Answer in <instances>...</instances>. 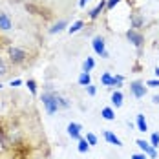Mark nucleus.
I'll return each mask as SVG.
<instances>
[{
    "mask_svg": "<svg viewBox=\"0 0 159 159\" xmlns=\"http://www.w3.org/2000/svg\"><path fill=\"white\" fill-rule=\"evenodd\" d=\"M40 101H42V104H44V108H46V113H48V115H53V113H57V111L61 110L59 101H57V93L46 92V93H42Z\"/></svg>",
    "mask_w": 159,
    "mask_h": 159,
    "instance_id": "1",
    "label": "nucleus"
},
{
    "mask_svg": "<svg viewBox=\"0 0 159 159\" xmlns=\"http://www.w3.org/2000/svg\"><path fill=\"white\" fill-rule=\"evenodd\" d=\"M7 55H9V61H11V64H15V66H18V64H24L26 61H28V53H26V49L16 48V46H11V48L7 49Z\"/></svg>",
    "mask_w": 159,
    "mask_h": 159,
    "instance_id": "2",
    "label": "nucleus"
},
{
    "mask_svg": "<svg viewBox=\"0 0 159 159\" xmlns=\"http://www.w3.org/2000/svg\"><path fill=\"white\" fill-rule=\"evenodd\" d=\"M92 46H93V51H95L99 57H102V59H108V57H110V53H108V49H106V44H104V39H102V37H95V39L92 40Z\"/></svg>",
    "mask_w": 159,
    "mask_h": 159,
    "instance_id": "3",
    "label": "nucleus"
},
{
    "mask_svg": "<svg viewBox=\"0 0 159 159\" xmlns=\"http://www.w3.org/2000/svg\"><path fill=\"white\" fill-rule=\"evenodd\" d=\"M130 92H132V95L135 97V99H143L146 95V84L141 82V80H134V82H130Z\"/></svg>",
    "mask_w": 159,
    "mask_h": 159,
    "instance_id": "4",
    "label": "nucleus"
},
{
    "mask_svg": "<svg viewBox=\"0 0 159 159\" xmlns=\"http://www.w3.org/2000/svg\"><path fill=\"white\" fill-rule=\"evenodd\" d=\"M126 39L134 44V46H135V48H141V46H143V42H144L143 33L139 31V30H134V28L126 31Z\"/></svg>",
    "mask_w": 159,
    "mask_h": 159,
    "instance_id": "5",
    "label": "nucleus"
},
{
    "mask_svg": "<svg viewBox=\"0 0 159 159\" xmlns=\"http://www.w3.org/2000/svg\"><path fill=\"white\" fill-rule=\"evenodd\" d=\"M135 144H137V146L143 150L148 157H156V156H157V150H156V148H154L150 143H146L144 139H137V141H135Z\"/></svg>",
    "mask_w": 159,
    "mask_h": 159,
    "instance_id": "6",
    "label": "nucleus"
},
{
    "mask_svg": "<svg viewBox=\"0 0 159 159\" xmlns=\"http://www.w3.org/2000/svg\"><path fill=\"white\" fill-rule=\"evenodd\" d=\"M9 30H13V20L7 13L0 11V31H9Z\"/></svg>",
    "mask_w": 159,
    "mask_h": 159,
    "instance_id": "7",
    "label": "nucleus"
},
{
    "mask_svg": "<svg viewBox=\"0 0 159 159\" xmlns=\"http://www.w3.org/2000/svg\"><path fill=\"white\" fill-rule=\"evenodd\" d=\"M80 130H82L80 125H77V123H70V125H68V135H70L71 139L79 141L80 139Z\"/></svg>",
    "mask_w": 159,
    "mask_h": 159,
    "instance_id": "8",
    "label": "nucleus"
},
{
    "mask_svg": "<svg viewBox=\"0 0 159 159\" xmlns=\"http://www.w3.org/2000/svg\"><path fill=\"white\" fill-rule=\"evenodd\" d=\"M104 9H106V0H101V4H97L95 7H93V9L90 11V18H92V20H95V18H97L99 15H101V13H102Z\"/></svg>",
    "mask_w": 159,
    "mask_h": 159,
    "instance_id": "9",
    "label": "nucleus"
},
{
    "mask_svg": "<svg viewBox=\"0 0 159 159\" xmlns=\"http://www.w3.org/2000/svg\"><path fill=\"white\" fill-rule=\"evenodd\" d=\"M104 139L108 141L110 144H115V146H123V143H121V139L113 134V132H110V130H106L104 132Z\"/></svg>",
    "mask_w": 159,
    "mask_h": 159,
    "instance_id": "10",
    "label": "nucleus"
},
{
    "mask_svg": "<svg viewBox=\"0 0 159 159\" xmlns=\"http://www.w3.org/2000/svg\"><path fill=\"white\" fill-rule=\"evenodd\" d=\"M64 30H68V20H59L57 24H53V28H49V33L55 35V33H61Z\"/></svg>",
    "mask_w": 159,
    "mask_h": 159,
    "instance_id": "11",
    "label": "nucleus"
},
{
    "mask_svg": "<svg viewBox=\"0 0 159 159\" xmlns=\"http://www.w3.org/2000/svg\"><path fill=\"white\" fill-rule=\"evenodd\" d=\"M111 104H113L115 108H121V106H123V93H121L119 90H115V92L111 93Z\"/></svg>",
    "mask_w": 159,
    "mask_h": 159,
    "instance_id": "12",
    "label": "nucleus"
},
{
    "mask_svg": "<svg viewBox=\"0 0 159 159\" xmlns=\"http://www.w3.org/2000/svg\"><path fill=\"white\" fill-rule=\"evenodd\" d=\"M135 126H137V130H139V132H146V130H148V125H146V119H144L143 113H139V115H137Z\"/></svg>",
    "mask_w": 159,
    "mask_h": 159,
    "instance_id": "13",
    "label": "nucleus"
},
{
    "mask_svg": "<svg viewBox=\"0 0 159 159\" xmlns=\"http://www.w3.org/2000/svg\"><path fill=\"white\" fill-rule=\"evenodd\" d=\"M101 117L106 119V121H115V111L111 110V108H102L101 110Z\"/></svg>",
    "mask_w": 159,
    "mask_h": 159,
    "instance_id": "14",
    "label": "nucleus"
},
{
    "mask_svg": "<svg viewBox=\"0 0 159 159\" xmlns=\"http://www.w3.org/2000/svg\"><path fill=\"white\" fill-rule=\"evenodd\" d=\"M93 68H95V61H93L92 57H86V61H84V64H82V71L90 73V71H92Z\"/></svg>",
    "mask_w": 159,
    "mask_h": 159,
    "instance_id": "15",
    "label": "nucleus"
},
{
    "mask_svg": "<svg viewBox=\"0 0 159 159\" xmlns=\"http://www.w3.org/2000/svg\"><path fill=\"white\" fill-rule=\"evenodd\" d=\"M88 84H92V77H90V73H86V71H82L79 75V86H88Z\"/></svg>",
    "mask_w": 159,
    "mask_h": 159,
    "instance_id": "16",
    "label": "nucleus"
},
{
    "mask_svg": "<svg viewBox=\"0 0 159 159\" xmlns=\"http://www.w3.org/2000/svg\"><path fill=\"white\" fill-rule=\"evenodd\" d=\"M82 28H84V22H82V20H77V22H73V24L68 28V33H70V35H73V33L80 31Z\"/></svg>",
    "mask_w": 159,
    "mask_h": 159,
    "instance_id": "17",
    "label": "nucleus"
},
{
    "mask_svg": "<svg viewBox=\"0 0 159 159\" xmlns=\"http://www.w3.org/2000/svg\"><path fill=\"white\" fill-rule=\"evenodd\" d=\"M77 143H79V144H77V150H79L80 154H84V152H88V150H90V143H88L84 137H80Z\"/></svg>",
    "mask_w": 159,
    "mask_h": 159,
    "instance_id": "18",
    "label": "nucleus"
},
{
    "mask_svg": "<svg viewBox=\"0 0 159 159\" xmlns=\"http://www.w3.org/2000/svg\"><path fill=\"white\" fill-rule=\"evenodd\" d=\"M143 24H144V18H143V16H139V15H132V28H134V30L141 28Z\"/></svg>",
    "mask_w": 159,
    "mask_h": 159,
    "instance_id": "19",
    "label": "nucleus"
},
{
    "mask_svg": "<svg viewBox=\"0 0 159 159\" xmlns=\"http://www.w3.org/2000/svg\"><path fill=\"white\" fill-rule=\"evenodd\" d=\"M57 101H59V106H61L62 110H68V108L71 106V102H70V101H68L66 97H62L61 93H57Z\"/></svg>",
    "mask_w": 159,
    "mask_h": 159,
    "instance_id": "20",
    "label": "nucleus"
},
{
    "mask_svg": "<svg viewBox=\"0 0 159 159\" xmlns=\"http://www.w3.org/2000/svg\"><path fill=\"white\" fill-rule=\"evenodd\" d=\"M101 84H102V86H113V77H111L108 71L102 73V77H101Z\"/></svg>",
    "mask_w": 159,
    "mask_h": 159,
    "instance_id": "21",
    "label": "nucleus"
},
{
    "mask_svg": "<svg viewBox=\"0 0 159 159\" xmlns=\"http://www.w3.org/2000/svg\"><path fill=\"white\" fill-rule=\"evenodd\" d=\"M26 86H28V90L31 92L33 95H37V82H35V80H33V79H28V80H26Z\"/></svg>",
    "mask_w": 159,
    "mask_h": 159,
    "instance_id": "22",
    "label": "nucleus"
},
{
    "mask_svg": "<svg viewBox=\"0 0 159 159\" xmlns=\"http://www.w3.org/2000/svg\"><path fill=\"white\" fill-rule=\"evenodd\" d=\"M150 144H152L154 148H157L159 146V132H154V134H152V137H150Z\"/></svg>",
    "mask_w": 159,
    "mask_h": 159,
    "instance_id": "23",
    "label": "nucleus"
},
{
    "mask_svg": "<svg viewBox=\"0 0 159 159\" xmlns=\"http://www.w3.org/2000/svg\"><path fill=\"white\" fill-rule=\"evenodd\" d=\"M4 75H7V64L0 57V77H4Z\"/></svg>",
    "mask_w": 159,
    "mask_h": 159,
    "instance_id": "24",
    "label": "nucleus"
},
{
    "mask_svg": "<svg viewBox=\"0 0 159 159\" xmlns=\"http://www.w3.org/2000/svg\"><path fill=\"white\" fill-rule=\"evenodd\" d=\"M123 80H125L123 75H115V77H113V86H115V88H121V86H123Z\"/></svg>",
    "mask_w": 159,
    "mask_h": 159,
    "instance_id": "25",
    "label": "nucleus"
},
{
    "mask_svg": "<svg viewBox=\"0 0 159 159\" xmlns=\"http://www.w3.org/2000/svg\"><path fill=\"white\" fill-rule=\"evenodd\" d=\"M86 141L90 143V146L97 144V137H95V134H86Z\"/></svg>",
    "mask_w": 159,
    "mask_h": 159,
    "instance_id": "26",
    "label": "nucleus"
},
{
    "mask_svg": "<svg viewBox=\"0 0 159 159\" xmlns=\"http://www.w3.org/2000/svg\"><path fill=\"white\" fill-rule=\"evenodd\" d=\"M146 86H150V88H159V79H150L144 82Z\"/></svg>",
    "mask_w": 159,
    "mask_h": 159,
    "instance_id": "27",
    "label": "nucleus"
},
{
    "mask_svg": "<svg viewBox=\"0 0 159 159\" xmlns=\"http://www.w3.org/2000/svg\"><path fill=\"white\" fill-rule=\"evenodd\" d=\"M86 92H88V95H92V97H93V95L97 93V88L93 86V84H88V86H86Z\"/></svg>",
    "mask_w": 159,
    "mask_h": 159,
    "instance_id": "28",
    "label": "nucleus"
},
{
    "mask_svg": "<svg viewBox=\"0 0 159 159\" xmlns=\"http://www.w3.org/2000/svg\"><path fill=\"white\" fill-rule=\"evenodd\" d=\"M121 0H106V9H113Z\"/></svg>",
    "mask_w": 159,
    "mask_h": 159,
    "instance_id": "29",
    "label": "nucleus"
},
{
    "mask_svg": "<svg viewBox=\"0 0 159 159\" xmlns=\"http://www.w3.org/2000/svg\"><path fill=\"white\" fill-rule=\"evenodd\" d=\"M132 159H148V156H146L144 152H141V154H134V156H132Z\"/></svg>",
    "mask_w": 159,
    "mask_h": 159,
    "instance_id": "30",
    "label": "nucleus"
},
{
    "mask_svg": "<svg viewBox=\"0 0 159 159\" xmlns=\"http://www.w3.org/2000/svg\"><path fill=\"white\" fill-rule=\"evenodd\" d=\"M22 84V80L20 79H15V80H11V86H20Z\"/></svg>",
    "mask_w": 159,
    "mask_h": 159,
    "instance_id": "31",
    "label": "nucleus"
},
{
    "mask_svg": "<svg viewBox=\"0 0 159 159\" xmlns=\"http://www.w3.org/2000/svg\"><path fill=\"white\" fill-rule=\"evenodd\" d=\"M152 102H154V104H159V95H154V97H152Z\"/></svg>",
    "mask_w": 159,
    "mask_h": 159,
    "instance_id": "32",
    "label": "nucleus"
},
{
    "mask_svg": "<svg viewBox=\"0 0 159 159\" xmlns=\"http://www.w3.org/2000/svg\"><path fill=\"white\" fill-rule=\"evenodd\" d=\"M88 2H90V0H79V6H80V7H84Z\"/></svg>",
    "mask_w": 159,
    "mask_h": 159,
    "instance_id": "33",
    "label": "nucleus"
},
{
    "mask_svg": "<svg viewBox=\"0 0 159 159\" xmlns=\"http://www.w3.org/2000/svg\"><path fill=\"white\" fill-rule=\"evenodd\" d=\"M156 75H157V79H159V66L156 68Z\"/></svg>",
    "mask_w": 159,
    "mask_h": 159,
    "instance_id": "34",
    "label": "nucleus"
},
{
    "mask_svg": "<svg viewBox=\"0 0 159 159\" xmlns=\"http://www.w3.org/2000/svg\"><path fill=\"white\" fill-rule=\"evenodd\" d=\"M2 88H4V86H2V84H0V90H2Z\"/></svg>",
    "mask_w": 159,
    "mask_h": 159,
    "instance_id": "35",
    "label": "nucleus"
}]
</instances>
